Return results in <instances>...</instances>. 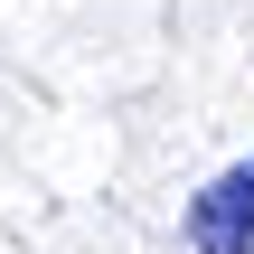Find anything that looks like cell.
<instances>
[{
    "label": "cell",
    "instance_id": "6da1fadb",
    "mask_svg": "<svg viewBox=\"0 0 254 254\" xmlns=\"http://www.w3.org/2000/svg\"><path fill=\"white\" fill-rule=\"evenodd\" d=\"M189 245L198 254H254V160L217 170V179L189 198Z\"/></svg>",
    "mask_w": 254,
    "mask_h": 254
}]
</instances>
